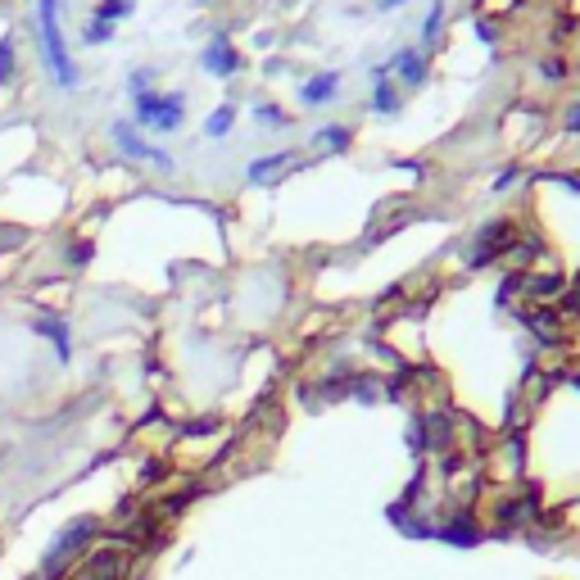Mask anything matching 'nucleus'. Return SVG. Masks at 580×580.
<instances>
[{"instance_id": "6", "label": "nucleus", "mask_w": 580, "mask_h": 580, "mask_svg": "<svg viewBox=\"0 0 580 580\" xmlns=\"http://www.w3.org/2000/svg\"><path fill=\"white\" fill-rule=\"evenodd\" d=\"M335 91H341V73H318V77H309V82L300 86V101H304V105H327Z\"/></svg>"}, {"instance_id": "8", "label": "nucleus", "mask_w": 580, "mask_h": 580, "mask_svg": "<svg viewBox=\"0 0 580 580\" xmlns=\"http://www.w3.org/2000/svg\"><path fill=\"white\" fill-rule=\"evenodd\" d=\"M290 164V151H277V155H263V159H255L250 164V182L255 186H268V182H277V173Z\"/></svg>"}, {"instance_id": "4", "label": "nucleus", "mask_w": 580, "mask_h": 580, "mask_svg": "<svg viewBox=\"0 0 580 580\" xmlns=\"http://www.w3.org/2000/svg\"><path fill=\"white\" fill-rule=\"evenodd\" d=\"M200 69L214 73V77H231V73H240V51H236L227 37H214L205 51H200Z\"/></svg>"}, {"instance_id": "14", "label": "nucleus", "mask_w": 580, "mask_h": 580, "mask_svg": "<svg viewBox=\"0 0 580 580\" xmlns=\"http://www.w3.org/2000/svg\"><path fill=\"white\" fill-rule=\"evenodd\" d=\"M110 37H114V28H110V23H95V19H86V23H82V41H86V45H105Z\"/></svg>"}, {"instance_id": "12", "label": "nucleus", "mask_w": 580, "mask_h": 580, "mask_svg": "<svg viewBox=\"0 0 580 580\" xmlns=\"http://www.w3.org/2000/svg\"><path fill=\"white\" fill-rule=\"evenodd\" d=\"M14 82V32L0 37V86Z\"/></svg>"}, {"instance_id": "17", "label": "nucleus", "mask_w": 580, "mask_h": 580, "mask_svg": "<svg viewBox=\"0 0 580 580\" xmlns=\"http://www.w3.org/2000/svg\"><path fill=\"white\" fill-rule=\"evenodd\" d=\"M562 127H567L571 136H580V101H576V105H567V114H562Z\"/></svg>"}, {"instance_id": "10", "label": "nucleus", "mask_w": 580, "mask_h": 580, "mask_svg": "<svg viewBox=\"0 0 580 580\" xmlns=\"http://www.w3.org/2000/svg\"><path fill=\"white\" fill-rule=\"evenodd\" d=\"M95 23H118V19H132V0H101V6H95V14H91Z\"/></svg>"}, {"instance_id": "3", "label": "nucleus", "mask_w": 580, "mask_h": 580, "mask_svg": "<svg viewBox=\"0 0 580 580\" xmlns=\"http://www.w3.org/2000/svg\"><path fill=\"white\" fill-rule=\"evenodd\" d=\"M110 136H114V145L127 155V159H136V164H155V168H164V173H173V159L164 155V151H155L151 141H145L141 132H136V123H127V118H118L114 127H110Z\"/></svg>"}, {"instance_id": "19", "label": "nucleus", "mask_w": 580, "mask_h": 580, "mask_svg": "<svg viewBox=\"0 0 580 580\" xmlns=\"http://www.w3.org/2000/svg\"><path fill=\"white\" fill-rule=\"evenodd\" d=\"M540 73H545V77H549V82H562V73H567V69H562V64H558V60H549V64H545V69H540Z\"/></svg>"}, {"instance_id": "13", "label": "nucleus", "mask_w": 580, "mask_h": 580, "mask_svg": "<svg viewBox=\"0 0 580 580\" xmlns=\"http://www.w3.org/2000/svg\"><path fill=\"white\" fill-rule=\"evenodd\" d=\"M441 23H445V0H431L426 23H422V41H435V32H441Z\"/></svg>"}, {"instance_id": "16", "label": "nucleus", "mask_w": 580, "mask_h": 580, "mask_svg": "<svg viewBox=\"0 0 580 580\" xmlns=\"http://www.w3.org/2000/svg\"><path fill=\"white\" fill-rule=\"evenodd\" d=\"M255 123H259V127H290V118H286L277 105H259V110H255Z\"/></svg>"}, {"instance_id": "9", "label": "nucleus", "mask_w": 580, "mask_h": 580, "mask_svg": "<svg viewBox=\"0 0 580 580\" xmlns=\"http://www.w3.org/2000/svg\"><path fill=\"white\" fill-rule=\"evenodd\" d=\"M313 141H318V145H327V151H335V155H341V151H350L354 132H350L345 123H331V127H318V132H313Z\"/></svg>"}, {"instance_id": "20", "label": "nucleus", "mask_w": 580, "mask_h": 580, "mask_svg": "<svg viewBox=\"0 0 580 580\" xmlns=\"http://www.w3.org/2000/svg\"><path fill=\"white\" fill-rule=\"evenodd\" d=\"M400 6H408V0H376V10H400Z\"/></svg>"}, {"instance_id": "1", "label": "nucleus", "mask_w": 580, "mask_h": 580, "mask_svg": "<svg viewBox=\"0 0 580 580\" xmlns=\"http://www.w3.org/2000/svg\"><path fill=\"white\" fill-rule=\"evenodd\" d=\"M60 10L64 0H37V32H41V55H45V69L51 77L64 86V91H77L82 73L69 55V41H64V28H60Z\"/></svg>"}, {"instance_id": "5", "label": "nucleus", "mask_w": 580, "mask_h": 580, "mask_svg": "<svg viewBox=\"0 0 580 580\" xmlns=\"http://www.w3.org/2000/svg\"><path fill=\"white\" fill-rule=\"evenodd\" d=\"M395 73H400V82H404L408 91H417V86L426 82V55L417 51V45H408V51L395 55Z\"/></svg>"}, {"instance_id": "15", "label": "nucleus", "mask_w": 580, "mask_h": 580, "mask_svg": "<svg viewBox=\"0 0 580 580\" xmlns=\"http://www.w3.org/2000/svg\"><path fill=\"white\" fill-rule=\"evenodd\" d=\"M127 91H132V101H136V95H145V91H155V69H136L127 77Z\"/></svg>"}, {"instance_id": "7", "label": "nucleus", "mask_w": 580, "mask_h": 580, "mask_svg": "<svg viewBox=\"0 0 580 580\" xmlns=\"http://www.w3.org/2000/svg\"><path fill=\"white\" fill-rule=\"evenodd\" d=\"M372 114H381V118L400 114V91H395L391 77H376V82H372Z\"/></svg>"}, {"instance_id": "2", "label": "nucleus", "mask_w": 580, "mask_h": 580, "mask_svg": "<svg viewBox=\"0 0 580 580\" xmlns=\"http://www.w3.org/2000/svg\"><path fill=\"white\" fill-rule=\"evenodd\" d=\"M132 123L151 132H177L186 123V95L182 91H145L132 101Z\"/></svg>"}, {"instance_id": "18", "label": "nucleus", "mask_w": 580, "mask_h": 580, "mask_svg": "<svg viewBox=\"0 0 580 580\" xmlns=\"http://www.w3.org/2000/svg\"><path fill=\"white\" fill-rule=\"evenodd\" d=\"M476 37L495 45V41H499V28H490V19H476Z\"/></svg>"}, {"instance_id": "11", "label": "nucleus", "mask_w": 580, "mask_h": 580, "mask_svg": "<svg viewBox=\"0 0 580 580\" xmlns=\"http://www.w3.org/2000/svg\"><path fill=\"white\" fill-rule=\"evenodd\" d=\"M231 123H236V105L227 101V105H218V110L205 118V136H227V132H231Z\"/></svg>"}]
</instances>
